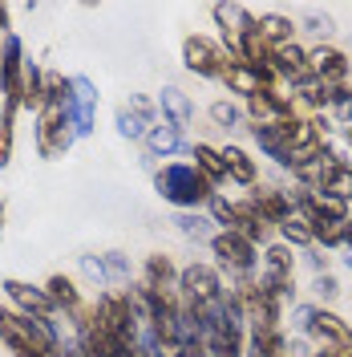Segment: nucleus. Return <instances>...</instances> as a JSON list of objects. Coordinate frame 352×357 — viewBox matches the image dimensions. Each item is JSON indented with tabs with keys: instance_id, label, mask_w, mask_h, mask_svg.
I'll list each match as a JSON object with an SVG mask.
<instances>
[{
	"instance_id": "1",
	"label": "nucleus",
	"mask_w": 352,
	"mask_h": 357,
	"mask_svg": "<svg viewBox=\"0 0 352 357\" xmlns=\"http://www.w3.org/2000/svg\"><path fill=\"white\" fill-rule=\"evenodd\" d=\"M154 191L178 211H198L215 195V187L195 171V162H166L154 175Z\"/></svg>"
},
{
	"instance_id": "2",
	"label": "nucleus",
	"mask_w": 352,
	"mask_h": 357,
	"mask_svg": "<svg viewBox=\"0 0 352 357\" xmlns=\"http://www.w3.org/2000/svg\"><path fill=\"white\" fill-rule=\"evenodd\" d=\"M291 325L300 333L316 337L324 349H340V354H352V325L344 317H336L332 309H320V305H296L291 309Z\"/></svg>"
},
{
	"instance_id": "3",
	"label": "nucleus",
	"mask_w": 352,
	"mask_h": 357,
	"mask_svg": "<svg viewBox=\"0 0 352 357\" xmlns=\"http://www.w3.org/2000/svg\"><path fill=\"white\" fill-rule=\"evenodd\" d=\"M93 321H97V329L102 333L118 337V341H126V345H138V317H134L130 301H126V292H97V301H93Z\"/></svg>"
},
{
	"instance_id": "4",
	"label": "nucleus",
	"mask_w": 352,
	"mask_h": 357,
	"mask_svg": "<svg viewBox=\"0 0 352 357\" xmlns=\"http://www.w3.org/2000/svg\"><path fill=\"white\" fill-rule=\"evenodd\" d=\"M77 142L73 122H69V106H45L37 114V155L41 158H61Z\"/></svg>"
},
{
	"instance_id": "5",
	"label": "nucleus",
	"mask_w": 352,
	"mask_h": 357,
	"mask_svg": "<svg viewBox=\"0 0 352 357\" xmlns=\"http://www.w3.org/2000/svg\"><path fill=\"white\" fill-rule=\"evenodd\" d=\"M178 301L182 305H211L223 296V276L215 264H202V260H191L186 268H178Z\"/></svg>"
},
{
	"instance_id": "6",
	"label": "nucleus",
	"mask_w": 352,
	"mask_h": 357,
	"mask_svg": "<svg viewBox=\"0 0 352 357\" xmlns=\"http://www.w3.org/2000/svg\"><path fill=\"white\" fill-rule=\"evenodd\" d=\"M264 289H271L275 296H284V305L296 296V256L287 244H267V252L259 256V276Z\"/></svg>"
},
{
	"instance_id": "7",
	"label": "nucleus",
	"mask_w": 352,
	"mask_h": 357,
	"mask_svg": "<svg viewBox=\"0 0 352 357\" xmlns=\"http://www.w3.org/2000/svg\"><path fill=\"white\" fill-rule=\"evenodd\" d=\"M211 252H215L219 268H227L231 276H255V268H259V248L243 240L239 231H215Z\"/></svg>"
},
{
	"instance_id": "8",
	"label": "nucleus",
	"mask_w": 352,
	"mask_h": 357,
	"mask_svg": "<svg viewBox=\"0 0 352 357\" xmlns=\"http://www.w3.org/2000/svg\"><path fill=\"white\" fill-rule=\"evenodd\" d=\"M182 66L198 73V77H211V82H219L223 69H227V53H223L219 41H211V37H202V33H191L186 41H182Z\"/></svg>"
},
{
	"instance_id": "9",
	"label": "nucleus",
	"mask_w": 352,
	"mask_h": 357,
	"mask_svg": "<svg viewBox=\"0 0 352 357\" xmlns=\"http://www.w3.org/2000/svg\"><path fill=\"white\" fill-rule=\"evenodd\" d=\"M219 82L231 89V93H243V102H247V98H255L259 89H275L280 77H275L271 66H247L239 57H227V69H223Z\"/></svg>"
},
{
	"instance_id": "10",
	"label": "nucleus",
	"mask_w": 352,
	"mask_h": 357,
	"mask_svg": "<svg viewBox=\"0 0 352 357\" xmlns=\"http://www.w3.org/2000/svg\"><path fill=\"white\" fill-rule=\"evenodd\" d=\"M69 122H73L77 138L93 134V122H97V86L89 82L86 73L69 77Z\"/></svg>"
},
{
	"instance_id": "11",
	"label": "nucleus",
	"mask_w": 352,
	"mask_h": 357,
	"mask_svg": "<svg viewBox=\"0 0 352 357\" xmlns=\"http://www.w3.org/2000/svg\"><path fill=\"white\" fill-rule=\"evenodd\" d=\"M158 122V102L154 98H142V93H134L130 102H122L118 114H113V126L122 138H130V142H142L146 130Z\"/></svg>"
},
{
	"instance_id": "12",
	"label": "nucleus",
	"mask_w": 352,
	"mask_h": 357,
	"mask_svg": "<svg viewBox=\"0 0 352 357\" xmlns=\"http://www.w3.org/2000/svg\"><path fill=\"white\" fill-rule=\"evenodd\" d=\"M21 86H24V45L17 33H8L0 45V93L21 102Z\"/></svg>"
},
{
	"instance_id": "13",
	"label": "nucleus",
	"mask_w": 352,
	"mask_h": 357,
	"mask_svg": "<svg viewBox=\"0 0 352 357\" xmlns=\"http://www.w3.org/2000/svg\"><path fill=\"white\" fill-rule=\"evenodd\" d=\"M349 57L332 45H316L308 49V73L320 82V86H344L349 82Z\"/></svg>"
},
{
	"instance_id": "14",
	"label": "nucleus",
	"mask_w": 352,
	"mask_h": 357,
	"mask_svg": "<svg viewBox=\"0 0 352 357\" xmlns=\"http://www.w3.org/2000/svg\"><path fill=\"white\" fill-rule=\"evenodd\" d=\"M0 289H4V296H8L13 305H17V312H29V317H57V309H53V301L45 296L41 284H29V280H17V276H4Z\"/></svg>"
},
{
	"instance_id": "15",
	"label": "nucleus",
	"mask_w": 352,
	"mask_h": 357,
	"mask_svg": "<svg viewBox=\"0 0 352 357\" xmlns=\"http://www.w3.org/2000/svg\"><path fill=\"white\" fill-rule=\"evenodd\" d=\"M267 66L275 69V77H284L291 89L304 86V82L312 77V73H308V49H304V45H296V41H287V45H280V49H271Z\"/></svg>"
},
{
	"instance_id": "16",
	"label": "nucleus",
	"mask_w": 352,
	"mask_h": 357,
	"mask_svg": "<svg viewBox=\"0 0 352 357\" xmlns=\"http://www.w3.org/2000/svg\"><path fill=\"white\" fill-rule=\"evenodd\" d=\"M247 130H251L255 146H259L267 158H275L284 171H291V146H287V130H291V122H251Z\"/></svg>"
},
{
	"instance_id": "17",
	"label": "nucleus",
	"mask_w": 352,
	"mask_h": 357,
	"mask_svg": "<svg viewBox=\"0 0 352 357\" xmlns=\"http://www.w3.org/2000/svg\"><path fill=\"white\" fill-rule=\"evenodd\" d=\"M247 114H251V122H291L296 102L280 89H259L255 98H247Z\"/></svg>"
},
{
	"instance_id": "18",
	"label": "nucleus",
	"mask_w": 352,
	"mask_h": 357,
	"mask_svg": "<svg viewBox=\"0 0 352 357\" xmlns=\"http://www.w3.org/2000/svg\"><path fill=\"white\" fill-rule=\"evenodd\" d=\"M158 110H162V118L182 134L195 126V106H191V98H186L178 86H162V93H158Z\"/></svg>"
},
{
	"instance_id": "19",
	"label": "nucleus",
	"mask_w": 352,
	"mask_h": 357,
	"mask_svg": "<svg viewBox=\"0 0 352 357\" xmlns=\"http://www.w3.org/2000/svg\"><path fill=\"white\" fill-rule=\"evenodd\" d=\"M211 17H215V24L223 29V53L227 57H235V41H239V33L251 24V13L243 8V4H215L211 8Z\"/></svg>"
},
{
	"instance_id": "20",
	"label": "nucleus",
	"mask_w": 352,
	"mask_h": 357,
	"mask_svg": "<svg viewBox=\"0 0 352 357\" xmlns=\"http://www.w3.org/2000/svg\"><path fill=\"white\" fill-rule=\"evenodd\" d=\"M235 231H239L243 240H251V244L259 248V244L271 240V231H275V227L259 215V207H255L251 199H239V203H235Z\"/></svg>"
},
{
	"instance_id": "21",
	"label": "nucleus",
	"mask_w": 352,
	"mask_h": 357,
	"mask_svg": "<svg viewBox=\"0 0 352 357\" xmlns=\"http://www.w3.org/2000/svg\"><path fill=\"white\" fill-rule=\"evenodd\" d=\"M142 146H146V155H150V158H166V155H175V151H182V146H186V134L175 130L166 118H158L154 126L146 130Z\"/></svg>"
},
{
	"instance_id": "22",
	"label": "nucleus",
	"mask_w": 352,
	"mask_h": 357,
	"mask_svg": "<svg viewBox=\"0 0 352 357\" xmlns=\"http://www.w3.org/2000/svg\"><path fill=\"white\" fill-rule=\"evenodd\" d=\"M41 289H45V296L53 301V309H57V312H65V317L81 312V292H77V284H73V276H65V272H53Z\"/></svg>"
},
{
	"instance_id": "23",
	"label": "nucleus",
	"mask_w": 352,
	"mask_h": 357,
	"mask_svg": "<svg viewBox=\"0 0 352 357\" xmlns=\"http://www.w3.org/2000/svg\"><path fill=\"white\" fill-rule=\"evenodd\" d=\"M251 203L259 207V215H264L271 227H280V223H287L296 211H291V199H287V191H275V187H259L255 195H251Z\"/></svg>"
},
{
	"instance_id": "24",
	"label": "nucleus",
	"mask_w": 352,
	"mask_h": 357,
	"mask_svg": "<svg viewBox=\"0 0 352 357\" xmlns=\"http://www.w3.org/2000/svg\"><path fill=\"white\" fill-rule=\"evenodd\" d=\"M219 158H223V171H227V178H231V183L255 187L259 171H255V158L247 155L243 146H219Z\"/></svg>"
},
{
	"instance_id": "25",
	"label": "nucleus",
	"mask_w": 352,
	"mask_h": 357,
	"mask_svg": "<svg viewBox=\"0 0 352 357\" xmlns=\"http://www.w3.org/2000/svg\"><path fill=\"white\" fill-rule=\"evenodd\" d=\"M142 284H150V289H158V292H175L178 289V268H175V260H170V256H162V252L146 256Z\"/></svg>"
},
{
	"instance_id": "26",
	"label": "nucleus",
	"mask_w": 352,
	"mask_h": 357,
	"mask_svg": "<svg viewBox=\"0 0 352 357\" xmlns=\"http://www.w3.org/2000/svg\"><path fill=\"white\" fill-rule=\"evenodd\" d=\"M243 357H287L284 329H247V354Z\"/></svg>"
},
{
	"instance_id": "27",
	"label": "nucleus",
	"mask_w": 352,
	"mask_h": 357,
	"mask_svg": "<svg viewBox=\"0 0 352 357\" xmlns=\"http://www.w3.org/2000/svg\"><path fill=\"white\" fill-rule=\"evenodd\" d=\"M191 158H195V171L211 187H223L227 183V171H223V158H219V146H211V142H195L191 146Z\"/></svg>"
},
{
	"instance_id": "28",
	"label": "nucleus",
	"mask_w": 352,
	"mask_h": 357,
	"mask_svg": "<svg viewBox=\"0 0 352 357\" xmlns=\"http://www.w3.org/2000/svg\"><path fill=\"white\" fill-rule=\"evenodd\" d=\"M255 29H259V37H264L267 49H280V45L296 41V24L280 17V13H264V17H255Z\"/></svg>"
},
{
	"instance_id": "29",
	"label": "nucleus",
	"mask_w": 352,
	"mask_h": 357,
	"mask_svg": "<svg viewBox=\"0 0 352 357\" xmlns=\"http://www.w3.org/2000/svg\"><path fill=\"white\" fill-rule=\"evenodd\" d=\"M21 110H45V69L37 61H24V86H21Z\"/></svg>"
},
{
	"instance_id": "30",
	"label": "nucleus",
	"mask_w": 352,
	"mask_h": 357,
	"mask_svg": "<svg viewBox=\"0 0 352 357\" xmlns=\"http://www.w3.org/2000/svg\"><path fill=\"white\" fill-rule=\"evenodd\" d=\"M17 114H21V102L4 98V110H0V171L13 162V138H17Z\"/></svg>"
},
{
	"instance_id": "31",
	"label": "nucleus",
	"mask_w": 352,
	"mask_h": 357,
	"mask_svg": "<svg viewBox=\"0 0 352 357\" xmlns=\"http://www.w3.org/2000/svg\"><path fill=\"white\" fill-rule=\"evenodd\" d=\"M102 272H106V289H130L134 284L130 256H122V252H102Z\"/></svg>"
},
{
	"instance_id": "32",
	"label": "nucleus",
	"mask_w": 352,
	"mask_h": 357,
	"mask_svg": "<svg viewBox=\"0 0 352 357\" xmlns=\"http://www.w3.org/2000/svg\"><path fill=\"white\" fill-rule=\"evenodd\" d=\"M170 223H175L186 240H195V244H211V236H215V231H211V220L198 215V211H175Z\"/></svg>"
},
{
	"instance_id": "33",
	"label": "nucleus",
	"mask_w": 352,
	"mask_h": 357,
	"mask_svg": "<svg viewBox=\"0 0 352 357\" xmlns=\"http://www.w3.org/2000/svg\"><path fill=\"white\" fill-rule=\"evenodd\" d=\"M320 191H324V195H332V199H340V203H349L352 199V167H349V162H336Z\"/></svg>"
},
{
	"instance_id": "34",
	"label": "nucleus",
	"mask_w": 352,
	"mask_h": 357,
	"mask_svg": "<svg viewBox=\"0 0 352 357\" xmlns=\"http://www.w3.org/2000/svg\"><path fill=\"white\" fill-rule=\"evenodd\" d=\"M275 231H280V244H287V248H312L316 244V240H312V227L300 220V215H291L287 223H280Z\"/></svg>"
},
{
	"instance_id": "35",
	"label": "nucleus",
	"mask_w": 352,
	"mask_h": 357,
	"mask_svg": "<svg viewBox=\"0 0 352 357\" xmlns=\"http://www.w3.org/2000/svg\"><path fill=\"white\" fill-rule=\"evenodd\" d=\"M352 220V215H349ZM349 220H336V223H316L312 227V240L320 248H344V236H349Z\"/></svg>"
},
{
	"instance_id": "36",
	"label": "nucleus",
	"mask_w": 352,
	"mask_h": 357,
	"mask_svg": "<svg viewBox=\"0 0 352 357\" xmlns=\"http://www.w3.org/2000/svg\"><path fill=\"white\" fill-rule=\"evenodd\" d=\"M291 93H296L300 102H308L312 110H328V86H320L316 77H308L304 86H296V89H291Z\"/></svg>"
},
{
	"instance_id": "37",
	"label": "nucleus",
	"mask_w": 352,
	"mask_h": 357,
	"mask_svg": "<svg viewBox=\"0 0 352 357\" xmlns=\"http://www.w3.org/2000/svg\"><path fill=\"white\" fill-rule=\"evenodd\" d=\"M211 118H215V126H223V130H235L243 122V110L235 102H215V106H211Z\"/></svg>"
},
{
	"instance_id": "38",
	"label": "nucleus",
	"mask_w": 352,
	"mask_h": 357,
	"mask_svg": "<svg viewBox=\"0 0 352 357\" xmlns=\"http://www.w3.org/2000/svg\"><path fill=\"white\" fill-rule=\"evenodd\" d=\"M312 289H316V296H320V301H336V296H340V284H336V276H328V272H316Z\"/></svg>"
},
{
	"instance_id": "39",
	"label": "nucleus",
	"mask_w": 352,
	"mask_h": 357,
	"mask_svg": "<svg viewBox=\"0 0 352 357\" xmlns=\"http://www.w3.org/2000/svg\"><path fill=\"white\" fill-rule=\"evenodd\" d=\"M81 272H86L89 280L97 284V289H106V272H102V256H81Z\"/></svg>"
},
{
	"instance_id": "40",
	"label": "nucleus",
	"mask_w": 352,
	"mask_h": 357,
	"mask_svg": "<svg viewBox=\"0 0 352 357\" xmlns=\"http://www.w3.org/2000/svg\"><path fill=\"white\" fill-rule=\"evenodd\" d=\"M304 29H308L312 37H332V17H320V13H312V17H304Z\"/></svg>"
},
{
	"instance_id": "41",
	"label": "nucleus",
	"mask_w": 352,
	"mask_h": 357,
	"mask_svg": "<svg viewBox=\"0 0 352 357\" xmlns=\"http://www.w3.org/2000/svg\"><path fill=\"white\" fill-rule=\"evenodd\" d=\"M8 17H13V8L8 4H0V37H8L13 29H8Z\"/></svg>"
},
{
	"instance_id": "42",
	"label": "nucleus",
	"mask_w": 352,
	"mask_h": 357,
	"mask_svg": "<svg viewBox=\"0 0 352 357\" xmlns=\"http://www.w3.org/2000/svg\"><path fill=\"white\" fill-rule=\"evenodd\" d=\"M170 357H207L202 349H170Z\"/></svg>"
},
{
	"instance_id": "43",
	"label": "nucleus",
	"mask_w": 352,
	"mask_h": 357,
	"mask_svg": "<svg viewBox=\"0 0 352 357\" xmlns=\"http://www.w3.org/2000/svg\"><path fill=\"white\" fill-rule=\"evenodd\" d=\"M316 357H344V354H340V349H320Z\"/></svg>"
},
{
	"instance_id": "44",
	"label": "nucleus",
	"mask_w": 352,
	"mask_h": 357,
	"mask_svg": "<svg viewBox=\"0 0 352 357\" xmlns=\"http://www.w3.org/2000/svg\"><path fill=\"white\" fill-rule=\"evenodd\" d=\"M344 248L352 252V220H349V236H344Z\"/></svg>"
},
{
	"instance_id": "45",
	"label": "nucleus",
	"mask_w": 352,
	"mask_h": 357,
	"mask_svg": "<svg viewBox=\"0 0 352 357\" xmlns=\"http://www.w3.org/2000/svg\"><path fill=\"white\" fill-rule=\"evenodd\" d=\"M0 236H4V203H0Z\"/></svg>"
},
{
	"instance_id": "46",
	"label": "nucleus",
	"mask_w": 352,
	"mask_h": 357,
	"mask_svg": "<svg viewBox=\"0 0 352 357\" xmlns=\"http://www.w3.org/2000/svg\"><path fill=\"white\" fill-rule=\"evenodd\" d=\"M344 264H349V272H352V252H349V256H344Z\"/></svg>"
},
{
	"instance_id": "47",
	"label": "nucleus",
	"mask_w": 352,
	"mask_h": 357,
	"mask_svg": "<svg viewBox=\"0 0 352 357\" xmlns=\"http://www.w3.org/2000/svg\"><path fill=\"white\" fill-rule=\"evenodd\" d=\"M24 357H45V354H24Z\"/></svg>"
},
{
	"instance_id": "48",
	"label": "nucleus",
	"mask_w": 352,
	"mask_h": 357,
	"mask_svg": "<svg viewBox=\"0 0 352 357\" xmlns=\"http://www.w3.org/2000/svg\"><path fill=\"white\" fill-rule=\"evenodd\" d=\"M69 357H77V354H69Z\"/></svg>"
},
{
	"instance_id": "49",
	"label": "nucleus",
	"mask_w": 352,
	"mask_h": 357,
	"mask_svg": "<svg viewBox=\"0 0 352 357\" xmlns=\"http://www.w3.org/2000/svg\"><path fill=\"white\" fill-rule=\"evenodd\" d=\"M344 357H352V354H344Z\"/></svg>"
}]
</instances>
